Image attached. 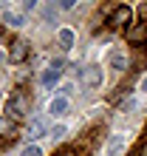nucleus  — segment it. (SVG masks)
<instances>
[{"instance_id": "18", "label": "nucleus", "mask_w": 147, "mask_h": 156, "mask_svg": "<svg viewBox=\"0 0 147 156\" xmlns=\"http://www.w3.org/2000/svg\"><path fill=\"white\" fill-rule=\"evenodd\" d=\"M0 31H3V29H0Z\"/></svg>"}, {"instance_id": "16", "label": "nucleus", "mask_w": 147, "mask_h": 156, "mask_svg": "<svg viewBox=\"0 0 147 156\" xmlns=\"http://www.w3.org/2000/svg\"><path fill=\"white\" fill-rule=\"evenodd\" d=\"M139 23H147V3L139 6Z\"/></svg>"}, {"instance_id": "10", "label": "nucleus", "mask_w": 147, "mask_h": 156, "mask_svg": "<svg viewBox=\"0 0 147 156\" xmlns=\"http://www.w3.org/2000/svg\"><path fill=\"white\" fill-rule=\"evenodd\" d=\"M3 23H6V26H14V29H17V26H23V23H26V17H23L20 12H3Z\"/></svg>"}, {"instance_id": "5", "label": "nucleus", "mask_w": 147, "mask_h": 156, "mask_svg": "<svg viewBox=\"0 0 147 156\" xmlns=\"http://www.w3.org/2000/svg\"><path fill=\"white\" fill-rule=\"evenodd\" d=\"M26 57H29V43H26L23 37H17L12 43V48H9V60L12 62H23Z\"/></svg>"}, {"instance_id": "9", "label": "nucleus", "mask_w": 147, "mask_h": 156, "mask_svg": "<svg viewBox=\"0 0 147 156\" xmlns=\"http://www.w3.org/2000/svg\"><path fill=\"white\" fill-rule=\"evenodd\" d=\"M17 133V125H14V119H9V116H0V136H14Z\"/></svg>"}, {"instance_id": "1", "label": "nucleus", "mask_w": 147, "mask_h": 156, "mask_svg": "<svg viewBox=\"0 0 147 156\" xmlns=\"http://www.w3.org/2000/svg\"><path fill=\"white\" fill-rule=\"evenodd\" d=\"M26 114H29V99H26L23 91H14V94L9 97V102H6V116L14 119V122H20V119H26Z\"/></svg>"}, {"instance_id": "8", "label": "nucleus", "mask_w": 147, "mask_h": 156, "mask_svg": "<svg viewBox=\"0 0 147 156\" xmlns=\"http://www.w3.org/2000/svg\"><path fill=\"white\" fill-rule=\"evenodd\" d=\"M57 40H60L62 48H71L74 40H77V34H74V29H60V31H57Z\"/></svg>"}, {"instance_id": "12", "label": "nucleus", "mask_w": 147, "mask_h": 156, "mask_svg": "<svg viewBox=\"0 0 147 156\" xmlns=\"http://www.w3.org/2000/svg\"><path fill=\"white\" fill-rule=\"evenodd\" d=\"M110 62H113L116 71H125V68H127V57H125V54H119V51L110 54Z\"/></svg>"}, {"instance_id": "2", "label": "nucleus", "mask_w": 147, "mask_h": 156, "mask_svg": "<svg viewBox=\"0 0 147 156\" xmlns=\"http://www.w3.org/2000/svg\"><path fill=\"white\" fill-rule=\"evenodd\" d=\"M79 80H82V85H85V88L96 91L99 85H102V68L94 66V62H91V66H82L79 68Z\"/></svg>"}, {"instance_id": "7", "label": "nucleus", "mask_w": 147, "mask_h": 156, "mask_svg": "<svg viewBox=\"0 0 147 156\" xmlns=\"http://www.w3.org/2000/svg\"><path fill=\"white\" fill-rule=\"evenodd\" d=\"M65 111H68V97H57V99H51V102H48V114L62 116Z\"/></svg>"}, {"instance_id": "14", "label": "nucleus", "mask_w": 147, "mask_h": 156, "mask_svg": "<svg viewBox=\"0 0 147 156\" xmlns=\"http://www.w3.org/2000/svg\"><path fill=\"white\" fill-rule=\"evenodd\" d=\"M65 133H68V131H65V125H54V128H51V139H62Z\"/></svg>"}, {"instance_id": "3", "label": "nucleus", "mask_w": 147, "mask_h": 156, "mask_svg": "<svg viewBox=\"0 0 147 156\" xmlns=\"http://www.w3.org/2000/svg\"><path fill=\"white\" fill-rule=\"evenodd\" d=\"M130 17H133V12L127 6H116L108 14V26L110 29H130Z\"/></svg>"}, {"instance_id": "4", "label": "nucleus", "mask_w": 147, "mask_h": 156, "mask_svg": "<svg viewBox=\"0 0 147 156\" xmlns=\"http://www.w3.org/2000/svg\"><path fill=\"white\" fill-rule=\"evenodd\" d=\"M60 77H62V60H54L51 66L43 71V85H45V88L57 85V82H60Z\"/></svg>"}, {"instance_id": "15", "label": "nucleus", "mask_w": 147, "mask_h": 156, "mask_svg": "<svg viewBox=\"0 0 147 156\" xmlns=\"http://www.w3.org/2000/svg\"><path fill=\"white\" fill-rule=\"evenodd\" d=\"M23 156H43V151L37 148V145H26V148H23Z\"/></svg>"}, {"instance_id": "6", "label": "nucleus", "mask_w": 147, "mask_h": 156, "mask_svg": "<svg viewBox=\"0 0 147 156\" xmlns=\"http://www.w3.org/2000/svg\"><path fill=\"white\" fill-rule=\"evenodd\" d=\"M147 40V23H133L130 29H127V43H133V45H139Z\"/></svg>"}, {"instance_id": "13", "label": "nucleus", "mask_w": 147, "mask_h": 156, "mask_svg": "<svg viewBox=\"0 0 147 156\" xmlns=\"http://www.w3.org/2000/svg\"><path fill=\"white\" fill-rule=\"evenodd\" d=\"M43 133H45V128H43V122H37V119H34V122L29 125V139H40Z\"/></svg>"}, {"instance_id": "11", "label": "nucleus", "mask_w": 147, "mask_h": 156, "mask_svg": "<svg viewBox=\"0 0 147 156\" xmlns=\"http://www.w3.org/2000/svg\"><path fill=\"white\" fill-rule=\"evenodd\" d=\"M122 153V136H110L108 142V156H119Z\"/></svg>"}, {"instance_id": "17", "label": "nucleus", "mask_w": 147, "mask_h": 156, "mask_svg": "<svg viewBox=\"0 0 147 156\" xmlns=\"http://www.w3.org/2000/svg\"><path fill=\"white\" fill-rule=\"evenodd\" d=\"M142 91H144V94H147V77L142 80Z\"/></svg>"}]
</instances>
